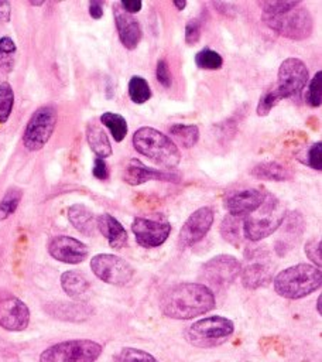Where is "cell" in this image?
<instances>
[{
	"label": "cell",
	"instance_id": "6da1fadb",
	"mask_svg": "<svg viewBox=\"0 0 322 362\" xmlns=\"http://www.w3.org/2000/svg\"><path fill=\"white\" fill-rule=\"evenodd\" d=\"M216 305L213 291L202 283H179L164 291L161 313L172 320H191L209 313Z\"/></svg>",
	"mask_w": 322,
	"mask_h": 362
},
{
	"label": "cell",
	"instance_id": "7a4b0ae2",
	"mask_svg": "<svg viewBox=\"0 0 322 362\" xmlns=\"http://www.w3.org/2000/svg\"><path fill=\"white\" fill-rule=\"evenodd\" d=\"M263 21L280 35L301 41L312 34L314 20L298 0H275L263 4Z\"/></svg>",
	"mask_w": 322,
	"mask_h": 362
},
{
	"label": "cell",
	"instance_id": "3957f363",
	"mask_svg": "<svg viewBox=\"0 0 322 362\" xmlns=\"http://www.w3.org/2000/svg\"><path fill=\"white\" fill-rule=\"evenodd\" d=\"M322 283L321 269L312 264L299 263L284 269L274 277V290L288 300H298L316 291Z\"/></svg>",
	"mask_w": 322,
	"mask_h": 362
},
{
	"label": "cell",
	"instance_id": "277c9868",
	"mask_svg": "<svg viewBox=\"0 0 322 362\" xmlns=\"http://www.w3.org/2000/svg\"><path fill=\"white\" fill-rule=\"evenodd\" d=\"M134 148L154 163L174 168L181 161V153L171 137L153 127H140L133 136Z\"/></svg>",
	"mask_w": 322,
	"mask_h": 362
},
{
	"label": "cell",
	"instance_id": "5b68a950",
	"mask_svg": "<svg viewBox=\"0 0 322 362\" xmlns=\"http://www.w3.org/2000/svg\"><path fill=\"white\" fill-rule=\"evenodd\" d=\"M285 209L281 202L267 194L264 202L250 215L243 218V236L251 242H258L273 235L284 222Z\"/></svg>",
	"mask_w": 322,
	"mask_h": 362
},
{
	"label": "cell",
	"instance_id": "8992f818",
	"mask_svg": "<svg viewBox=\"0 0 322 362\" xmlns=\"http://www.w3.org/2000/svg\"><path fill=\"white\" fill-rule=\"evenodd\" d=\"M234 332L232 320L222 315H212L195 321L185 329V338L198 348H215L226 342Z\"/></svg>",
	"mask_w": 322,
	"mask_h": 362
},
{
	"label": "cell",
	"instance_id": "52a82bcc",
	"mask_svg": "<svg viewBox=\"0 0 322 362\" xmlns=\"http://www.w3.org/2000/svg\"><path fill=\"white\" fill-rule=\"evenodd\" d=\"M103 346L92 339H68L44 349L40 362H96Z\"/></svg>",
	"mask_w": 322,
	"mask_h": 362
},
{
	"label": "cell",
	"instance_id": "ba28073f",
	"mask_svg": "<svg viewBox=\"0 0 322 362\" xmlns=\"http://www.w3.org/2000/svg\"><path fill=\"white\" fill-rule=\"evenodd\" d=\"M58 115L54 106H41L38 107L30 117L24 134L23 143L28 151L41 150L48 140L51 139L55 126H56Z\"/></svg>",
	"mask_w": 322,
	"mask_h": 362
},
{
	"label": "cell",
	"instance_id": "9c48e42d",
	"mask_svg": "<svg viewBox=\"0 0 322 362\" xmlns=\"http://www.w3.org/2000/svg\"><path fill=\"white\" fill-rule=\"evenodd\" d=\"M90 269L97 279L112 286H126L134 276V269L124 259L109 253L93 256Z\"/></svg>",
	"mask_w": 322,
	"mask_h": 362
},
{
	"label": "cell",
	"instance_id": "30bf717a",
	"mask_svg": "<svg viewBox=\"0 0 322 362\" xmlns=\"http://www.w3.org/2000/svg\"><path fill=\"white\" fill-rule=\"evenodd\" d=\"M308 68L298 58H287L278 68V83L274 86L280 99L299 93L308 82Z\"/></svg>",
	"mask_w": 322,
	"mask_h": 362
},
{
	"label": "cell",
	"instance_id": "8fae6325",
	"mask_svg": "<svg viewBox=\"0 0 322 362\" xmlns=\"http://www.w3.org/2000/svg\"><path fill=\"white\" fill-rule=\"evenodd\" d=\"M240 270L242 264L234 256L219 255L209 259L202 266V277L210 286L223 288L234 281V279L240 274Z\"/></svg>",
	"mask_w": 322,
	"mask_h": 362
},
{
	"label": "cell",
	"instance_id": "7c38bea8",
	"mask_svg": "<svg viewBox=\"0 0 322 362\" xmlns=\"http://www.w3.org/2000/svg\"><path fill=\"white\" fill-rule=\"evenodd\" d=\"M30 322V310L24 301L11 293L0 291V327L18 332L24 331Z\"/></svg>",
	"mask_w": 322,
	"mask_h": 362
},
{
	"label": "cell",
	"instance_id": "4fadbf2b",
	"mask_svg": "<svg viewBox=\"0 0 322 362\" xmlns=\"http://www.w3.org/2000/svg\"><path fill=\"white\" fill-rule=\"evenodd\" d=\"M131 230L137 243L148 249L161 246L168 239L171 233V225L164 219L137 216L131 223Z\"/></svg>",
	"mask_w": 322,
	"mask_h": 362
},
{
	"label": "cell",
	"instance_id": "5bb4252c",
	"mask_svg": "<svg viewBox=\"0 0 322 362\" xmlns=\"http://www.w3.org/2000/svg\"><path fill=\"white\" fill-rule=\"evenodd\" d=\"M215 219V212L210 206H202L192 212L181 228L179 246L189 247L196 245L209 232Z\"/></svg>",
	"mask_w": 322,
	"mask_h": 362
},
{
	"label": "cell",
	"instance_id": "9a60e30c",
	"mask_svg": "<svg viewBox=\"0 0 322 362\" xmlns=\"http://www.w3.org/2000/svg\"><path fill=\"white\" fill-rule=\"evenodd\" d=\"M48 253L55 260H59L62 263L78 264L88 257L89 249L83 242L72 236L59 235L51 238V240L48 242Z\"/></svg>",
	"mask_w": 322,
	"mask_h": 362
},
{
	"label": "cell",
	"instance_id": "2e32d148",
	"mask_svg": "<svg viewBox=\"0 0 322 362\" xmlns=\"http://www.w3.org/2000/svg\"><path fill=\"white\" fill-rule=\"evenodd\" d=\"M268 192H266L261 188H249V189H240L233 194H230L225 204L229 211V215L244 218L254 212L266 199Z\"/></svg>",
	"mask_w": 322,
	"mask_h": 362
},
{
	"label": "cell",
	"instance_id": "e0dca14e",
	"mask_svg": "<svg viewBox=\"0 0 322 362\" xmlns=\"http://www.w3.org/2000/svg\"><path fill=\"white\" fill-rule=\"evenodd\" d=\"M246 257L249 259V263L240 270L243 286L246 288L256 290L268 284L271 281V267L268 266V263L261 260L260 253L257 259V250Z\"/></svg>",
	"mask_w": 322,
	"mask_h": 362
},
{
	"label": "cell",
	"instance_id": "ac0fdd59",
	"mask_svg": "<svg viewBox=\"0 0 322 362\" xmlns=\"http://www.w3.org/2000/svg\"><path fill=\"white\" fill-rule=\"evenodd\" d=\"M113 16L117 28L119 38L127 49H134L141 40L140 23L129 13H126L120 4L113 6Z\"/></svg>",
	"mask_w": 322,
	"mask_h": 362
},
{
	"label": "cell",
	"instance_id": "d6986e66",
	"mask_svg": "<svg viewBox=\"0 0 322 362\" xmlns=\"http://www.w3.org/2000/svg\"><path fill=\"white\" fill-rule=\"evenodd\" d=\"M123 180L130 185H140L143 182H147L150 180H158V181H172L177 182L178 177L172 173H165L161 170H154L150 167H145L141 161L137 158H131L123 173Z\"/></svg>",
	"mask_w": 322,
	"mask_h": 362
},
{
	"label": "cell",
	"instance_id": "ffe728a7",
	"mask_svg": "<svg viewBox=\"0 0 322 362\" xmlns=\"http://www.w3.org/2000/svg\"><path fill=\"white\" fill-rule=\"evenodd\" d=\"M96 228L106 238L113 249H123L127 245V232L123 225L112 215L102 214L96 218Z\"/></svg>",
	"mask_w": 322,
	"mask_h": 362
},
{
	"label": "cell",
	"instance_id": "44dd1931",
	"mask_svg": "<svg viewBox=\"0 0 322 362\" xmlns=\"http://www.w3.org/2000/svg\"><path fill=\"white\" fill-rule=\"evenodd\" d=\"M54 318L71 322H80L90 317L92 308L85 303H52L45 307Z\"/></svg>",
	"mask_w": 322,
	"mask_h": 362
},
{
	"label": "cell",
	"instance_id": "7402d4cb",
	"mask_svg": "<svg viewBox=\"0 0 322 362\" xmlns=\"http://www.w3.org/2000/svg\"><path fill=\"white\" fill-rule=\"evenodd\" d=\"M68 219L78 232L86 236H92L96 230V218L93 212L82 204H73L68 208Z\"/></svg>",
	"mask_w": 322,
	"mask_h": 362
},
{
	"label": "cell",
	"instance_id": "603a6c76",
	"mask_svg": "<svg viewBox=\"0 0 322 362\" xmlns=\"http://www.w3.org/2000/svg\"><path fill=\"white\" fill-rule=\"evenodd\" d=\"M86 140H88L90 150L96 154L97 158H106V157L112 156V144L109 141L106 132L100 126H97L95 123L88 124Z\"/></svg>",
	"mask_w": 322,
	"mask_h": 362
},
{
	"label": "cell",
	"instance_id": "cb8c5ba5",
	"mask_svg": "<svg viewBox=\"0 0 322 362\" xmlns=\"http://www.w3.org/2000/svg\"><path fill=\"white\" fill-rule=\"evenodd\" d=\"M61 287L71 298H80L88 293L89 281L82 273L68 270L61 274Z\"/></svg>",
	"mask_w": 322,
	"mask_h": 362
},
{
	"label": "cell",
	"instance_id": "d4e9b609",
	"mask_svg": "<svg viewBox=\"0 0 322 362\" xmlns=\"http://www.w3.org/2000/svg\"><path fill=\"white\" fill-rule=\"evenodd\" d=\"M251 175L258 178V180H266V181H287L291 178V173L287 167H284L280 163L275 161H264L258 163L257 165L253 167Z\"/></svg>",
	"mask_w": 322,
	"mask_h": 362
},
{
	"label": "cell",
	"instance_id": "484cf974",
	"mask_svg": "<svg viewBox=\"0 0 322 362\" xmlns=\"http://www.w3.org/2000/svg\"><path fill=\"white\" fill-rule=\"evenodd\" d=\"M169 134L185 148H191L196 144L199 139V129L195 124H172L169 127Z\"/></svg>",
	"mask_w": 322,
	"mask_h": 362
},
{
	"label": "cell",
	"instance_id": "4316f807",
	"mask_svg": "<svg viewBox=\"0 0 322 362\" xmlns=\"http://www.w3.org/2000/svg\"><path fill=\"white\" fill-rule=\"evenodd\" d=\"M100 122H102L103 126H106L109 129L114 141L120 143L126 137V134H127V122L121 115L114 113V112H105L100 116Z\"/></svg>",
	"mask_w": 322,
	"mask_h": 362
},
{
	"label": "cell",
	"instance_id": "83f0119b",
	"mask_svg": "<svg viewBox=\"0 0 322 362\" xmlns=\"http://www.w3.org/2000/svg\"><path fill=\"white\" fill-rule=\"evenodd\" d=\"M220 230H222L223 239H226L229 243L234 246H239L243 236V218L227 215L222 221Z\"/></svg>",
	"mask_w": 322,
	"mask_h": 362
},
{
	"label": "cell",
	"instance_id": "f1b7e54d",
	"mask_svg": "<svg viewBox=\"0 0 322 362\" xmlns=\"http://www.w3.org/2000/svg\"><path fill=\"white\" fill-rule=\"evenodd\" d=\"M129 98L133 103L143 105L151 98V89L148 82L138 75H134L129 81Z\"/></svg>",
	"mask_w": 322,
	"mask_h": 362
},
{
	"label": "cell",
	"instance_id": "f546056e",
	"mask_svg": "<svg viewBox=\"0 0 322 362\" xmlns=\"http://www.w3.org/2000/svg\"><path fill=\"white\" fill-rule=\"evenodd\" d=\"M195 64L201 69H208V71H217L223 65V58L219 52L210 49V48H203L195 55Z\"/></svg>",
	"mask_w": 322,
	"mask_h": 362
},
{
	"label": "cell",
	"instance_id": "4dcf8cb0",
	"mask_svg": "<svg viewBox=\"0 0 322 362\" xmlns=\"http://www.w3.org/2000/svg\"><path fill=\"white\" fill-rule=\"evenodd\" d=\"M14 106V90L6 81L0 82V124L6 123Z\"/></svg>",
	"mask_w": 322,
	"mask_h": 362
},
{
	"label": "cell",
	"instance_id": "1f68e13d",
	"mask_svg": "<svg viewBox=\"0 0 322 362\" xmlns=\"http://www.w3.org/2000/svg\"><path fill=\"white\" fill-rule=\"evenodd\" d=\"M114 359L116 362H158L150 352L131 346L121 348Z\"/></svg>",
	"mask_w": 322,
	"mask_h": 362
},
{
	"label": "cell",
	"instance_id": "d6a6232c",
	"mask_svg": "<svg viewBox=\"0 0 322 362\" xmlns=\"http://www.w3.org/2000/svg\"><path fill=\"white\" fill-rule=\"evenodd\" d=\"M21 191L17 188H11L8 189L3 199L0 201V221L7 219L10 215H13L21 201Z\"/></svg>",
	"mask_w": 322,
	"mask_h": 362
},
{
	"label": "cell",
	"instance_id": "836d02e7",
	"mask_svg": "<svg viewBox=\"0 0 322 362\" xmlns=\"http://www.w3.org/2000/svg\"><path fill=\"white\" fill-rule=\"evenodd\" d=\"M321 89H322V72L318 71L315 74V76L311 79L308 92H306V102L309 106H312V107L321 106V100H322Z\"/></svg>",
	"mask_w": 322,
	"mask_h": 362
},
{
	"label": "cell",
	"instance_id": "e575fe53",
	"mask_svg": "<svg viewBox=\"0 0 322 362\" xmlns=\"http://www.w3.org/2000/svg\"><path fill=\"white\" fill-rule=\"evenodd\" d=\"M16 54V42L10 37L0 38V66L11 68L13 66V55Z\"/></svg>",
	"mask_w": 322,
	"mask_h": 362
},
{
	"label": "cell",
	"instance_id": "d590c367",
	"mask_svg": "<svg viewBox=\"0 0 322 362\" xmlns=\"http://www.w3.org/2000/svg\"><path fill=\"white\" fill-rule=\"evenodd\" d=\"M280 96L277 93V90L274 88L268 89L267 92H264L258 100V105L256 107V112L258 116H267L270 113V110L280 102Z\"/></svg>",
	"mask_w": 322,
	"mask_h": 362
},
{
	"label": "cell",
	"instance_id": "8d00e7d4",
	"mask_svg": "<svg viewBox=\"0 0 322 362\" xmlns=\"http://www.w3.org/2000/svg\"><path fill=\"white\" fill-rule=\"evenodd\" d=\"M305 253L308 256L309 260H312L316 267H321L322 264V257H321V253H322V249H321V239L319 238H311L306 243H305Z\"/></svg>",
	"mask_w": 322,
	"mask_h": 362
},
{
	"label": "cell",
	"instance_id": "74e56055",
	"mask_svg": "<svg viewBox=\"0 0 322 362\" xmlns=\"http://www.w3.org/2000/svg\"><path fill=\"white\" fill-rule=\"evenodd\" d=\"M202 23L198 18H191L185 25V42L188 45H195L201 38Z\"/></svg>",
	"mask_w": 322,
	"mask_h": 362
},
{
	"label": "cell",
	"instance_id": "f35d334b",
	"mask_svg": "<svg viewBox=\"0 0 322 362\" xmlns=\"http://www.w3.org/2000/svg\"><path fill=\"white\" fill-rule=\"evenodd\" d=\"M155 76L158 79V82L164 86V88H169L172 85V75L169 71V66L167 64L165 59H160L157 62L155 66Z\"/></svg>",
	"mask_w": 322,
	"mask_h": 362
},
{
	"label": "cell",
	"instance_id": "ab89813d",
	"mask_svg": "<svg viewBox=\"0 0 322 362\" xmlns=\"http://www.w3.org/2000/svg\"><path fill=\"white\" fill-rule=\"evenodd\" d=\"M321 153H322V143L321 141H316L315 144H312L308 150V154H306V163L311 168L316 170V171H321L322 168V160H321Z\"/></svg>",
	"mask_w": 322,
	"mask_h": 362
},
{
	"label": "cell",
	"instance_id": "60d3db41",
	"mask_svg": "<svg viewBox=\"0 0 322 362\" xmlns=\"http://www.w3.org/2000/svg\"><path fill=\"white\" fill-rule=\"evenodd\" d=\"M92 173H93V175H95L97 180H100V181L109 178V170H107V165H106V163H105L103 158H95Z\"/></svg>",
	"mask_w": 322,
	"mask_h": 362
},
{
	"label": "cell",
	"instance_id": "b9f144b4",
	"mask_svg": "<svg viewBox=\"0 0 322 362\" xmlns=\"http://www.w3.org/2000/svg\"><path fill=\"white\" fill-rule=\"evenodd\" d=\"M141 1L140 0H123L120 3V7L129 13V14H134V13H138L141 10Z\"/></svg>",
	"mask_w": 322,
	"mask_h": 362
},
{
	"label": "cell",
	"instance_id": "7bdbcfd3",
	"mask_svg": "<svg viewBox=\"0 0 322 362\" xmlns=\"http://www.w3.org/2000/svg\"><path fill=\"white\" fill-rule=\"evenodd\" d=\"M89 14L95 20L102 18V16H103V3L99 1V0L89 1Z\"/></svg>",
	"mask_w": 322,
	"mask_h": 362
},
{
	"label": "cell",
	"instance_id": "ee69618b",
	"mask_svg": "<svg viewBox=\"0 0 322 362\" xmlns=\"http://www.w3.org/2000/svg\"><path fill=\"white\" fill-rule=\"evenodd\" d=\"M11 18V6L6 0H0V21L8 23Z\"/></svg>",
	"mask_w": 322,
	"mask_h": 362
},
{
	"label": "cell",
	"instance_id": "f6af8a7d",
	"mask_svg": "<svg viewBox=\"0 0 322 362\" xmlns=\"http://www.w3.org/2000/svg\"><path fill=\"white\" fill-rule=\"evenodd\" d=\"M174 6H175L178 10H184L185 6H186V1H184V0H174Z\"/></svg>",
	"mask_w": 322,
	"mask_h": 362
},
{
	"label": "cell",
	"instance_id": "bcb514c9",
	"mask_svg": "<svg viewBox=\"0 0 322 362\" xmlns=\"http://www.w3.org/2000/svg\"><path fill=\"white\" fill-rule=\"evenodd\" d=\"M321 300H322V297L319 296V297H318V300H316V311H318V314H322V308H321Z\"/></svg>",
	"mask_w": 322,
	"mask_h": 362
},
{
	"label": "cell",
	"instance_id": "7dc6e473",
	"mask_svg": "<svg viewBox=\"0 0 322 362\" xmlns=\"http://www.w3.org/2000/svg\"><path fill=\"white\" fill-rule=\"evenodd\" d=\"M30 4H31V6H42L44 1H42V0H41V1H34V0H31Z\"/></svg>",
	"mask_w": 322,
	"mask_h": 362
}]
</instances>
